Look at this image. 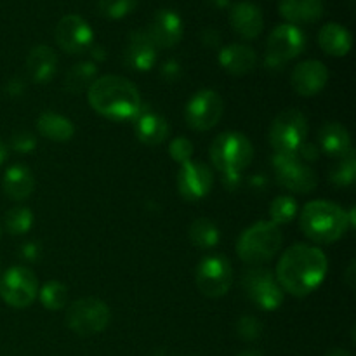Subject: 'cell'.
<instances>
[{
  "label": "cell",
  "instance_id": "obj_27",
  "mask_svg": "<svg viewBox=\"0 0 356 356\" xmlns=\"http://www.w3.org/2000/svg\"><path fill=\"white\" fill-rule=\"evenodd\" d=\"M37 129L42 138L54 143H66L75 134V125L65 115L56 111H44L37 118Z\"/></svg>",
  "mask_w": 356,
  "mask_h": 356
},
{
  "label": "cell",
  "instance_id": "obj_33",
  "mask_svg": "<svg viewBox=\"0 0 356 356\" xmlns=\"http://www.w3.org/2000/svg\"><path fill=\"white\" fill-rule=\"evenodd\" d=\"M3 222H6V229L10 235H24V233L30 232L31 226H33V212L28 207L17 205V207L9 209V211L6 212Z\"/></svg>",
  "mask_w": 356,
  "mask_h": 356
},
{
  "label": "cell",
  "instance_id": "obj_31",
  "mask_svg": "<svg viewBox=\"0 0 356 356\" xmlns=\"http://www.w3.org/2000/svg\"><path fill=\"white\" fill-rule=\"evenodd\" d=\"M298 202L291 195H280L270 204V222L275 226L289 225L298 216Z\"/></svg>",
  "mask_w": 356,
  "mask_h": 356
},
{
  "label": "cell",
  "instance_id": "obj_6",
  "mask_svg": "<svg viewBox=\"0 0 356 356\" xmlns=\"http://www.w3.org/2000/svg\"><path fill=\"white\" fill-rule=\"evenodd\" d=\"M111 312L104 301L97 298H82L66 309V325L76 336L89 337L103 332L110 325Z\"/></svg>",
  "mask_w": 356,
  "mask_h": 356
},
{
  "label": "cell",
  "instance_id": "obj_12",
  "mask_svg": "<svg viewBox=\"0 0 356 356\" xmlns=\"http://www.w3.org/2000/svg\"><path fill=\"white\" fill-rule=\"evenodd\" d=\"M37 296L38 280L30 268L13 266L0 277V298L10 308H28Z\"/></svg>",
  "mask_w": 356,
  "mask_h": 356
},
{
  "label": "cell",
  "instance_id": "obj_15",
  "mask_svg": "<svg viewBox=\"0 0 356 356\" xmlns=\"http://www.w3.org/2000/svg\"><path fill=\"white\" fill-rule=\"evenodd\" d=\"M212 186H214V172L211 167L193 160L181 165L177 174V190L184 200H202L211 193Z\"/></svg>",
  "mask_w": 356,
  "mask_h": 356
},
{
  "label": "cell",
  "instance_id": "obj_17",
  "mask_svg": "<svg viewBox=\"0 0 356 356\" xmlns=\"http://www.w3.org/2000/svg\"><path fill=\"white\" fill-rule=\"evenodd\" d=\"M292 87L299 96L312 97L318 94L329 82V70L322 61L308 59L292 70Z\"/></svg>",
  "mask_w": 356,
  "mask_h": 356
},
{
  "label": "cell",
  "instance_id": "obj_26",
  "mask_svg": "<svg viewBox=\"0 0 356 356\" xmlns=\"http://www.w3.org/2000/svg\"><path fill=\"white\" fill-rule=\"evenodd\" d=\"M318 44L325 54L332 58H343L351 51L353 38H351L350 30L343 24L327 23L318 31Z\"/></svg>",
  "mask_w": 356,
  "mask_h": 356
},
{
  "label": "cell",
  "instance_id": "obj_11",
  "mask_svg": "<svg viewBox=\"0 0 356 356\" xmlns=\"http://www.w3.org/2000/svg\"><path fill=\"white\" fill-rule=\"evenodd\" d=\"M197 287L205 298L218 299L228 294L233 284V268L228 257L221 254H211L205 256L198 263L197 273H195Z\"/></svg>",
  "mask_w": 356,
  "mask_h": 356
},
{
  "label": "cell",
  "instance_id": "obj_18",
  "mask_svg": "<svg viewBox=\"0 0 356 356\" xmlns=\"http://www.w3.org/2000/svg\"><path fill=\"white\" fill-rule=\"evenodd\" d=\"M125 65L136 72H148L156 63V47L146 30H136L129 35L124 51Z\"/></svg>",
  "mask_w": 356,
  "mask_h": 356
},
{
  "label": "cell",
  "instance_id": "obj_42",
  "mask_svg": "<svg viewBox=\"0 0 356 356\" xmlns=\"http://www.w3.org/2000/svg\"><path fill=\"white\" fill-rule=\"evenodd\" d=\"M209 2H211L214 7H219V9H222V7L228 6L229 0H209Z\"/></svg>",
  "mask_w": 356,
  "mask_h": 356
},
{
  "label": "cell",
  "instance_id": "obj_14",
  "mask_svg": "<svg viewBox=\"0 0 356 356\" xmlns=\"http://www.w3.org/2000/svg\"><path fill=\"white\" fill-rule=\"evenodd\" d=\"M56 42L68 54H83L94 44L90 24L79 14H66L56 26Z\"/></svg>",
  "mask_w": 356,
  "mask_h": 356
},
{
  "label": "cell",
  "instance_id": "obj_24",
  "mask_svg": "<svg viewBox=\"0 0 356 356\" xmlns=\"http://www.w3.org/2000/svg\"><path fill=\"white\" fill-rule=\"evenodd\" d=\"M318 143L322 152L332 159H341L353 152L350 132L339 122H329L323 125L318 132Z\"/></svg>",
  "mask_w": 356,
  "mask_h": 356
},
{
  "label": "cell",
  "instance_id": "obj_7",
  "mask_svg": "<svg viewBox=\"0 0 356 356\" xmlns=\"http://www.w3.org/2000/svg\"><path fill=\"white\" fill-rule=\"evenodd\" d=\"M308 138V118L296 108L284 110L270 127V143L277 153L298 155Z\"/></svg>",
  "mask_w": 356,
  "mask_h": 356
},
{
  "label": "cell",
  "instance_id": "obj_16",
  "mask_svg": "<svg viewBox=\"0 0 356 356\" xmlns=\"http://www.w3.org/2000/svg\"><path fill=\"white\" fill-rule=\"evenodd\" d=\"M146 33L152 38L156 49H170L179 44V40L183 38V19L176 10L160 9L152 17V23L146 28Z\"/></svg>",
  "mask_w": 356,
  "mask_h": 356
},
{
  "label": "cell",
  "instance_id": "obj_37",
  "mask_svg": "<svg viewBox=\"0 0 356 356\" xmlns=\"http://www.w3.org/2000/svg\"><path fill=\"white\" fill-rule=\"evenodd\" d=\"M37 146V139L33 134L26 131H19L10 138V148L17 153H30Z\"/></svg>",
  "mask_w": 356,
  "mask_h": 356
},
{
  "label": "cell",
  "instance_id": "obj_8",
  "mask_svg": "<svg viewBox=\"0 0 356 356\" xmlns=\"http://www.w3.org/2000/svg\"><path fill=\"white\" fill-rule=\"evenodd\" d=\"M306 47V35L291 23L278 24L268 37L264 65L268 70H280L289 61L298 58Z\"/></svg>",
  "mask_w": 356,
  "mask_h": 356
},
{
  "label": "cell",
  "instance_id": "obj_45",
  "mask_svg": "<svg viewBox=\"0 0 356 356\" xmlns=\"http://www.w3.org/2000/svg\"><path fill=\"white\" fill-rule=\"evenodd\" d=\"M0 235H2V228H0Z\"/></svg>",
  "mask_w": 356,
  "mask_h": 356
},
{
  "label": "cell",
  "instance_id": "obj_41",
  "mask_svg": "<svg viewBox=\"0 0 356 356\" xmlns=\"http://www.w3.org/2000/svg\"><path fill=\"white\" fill-rule=\"evenodd\" d=\"M6 159H7V146H6V143L0 139V165L6 162Z\"/></svg>",
  "mask_w": 356,
  "mask_h": 356
},
{
  "label": "cell",
  "instance_id": "obj_39",
  "mask_svg": "<svg viewBox=\"0 0 356 356\" xmlns=\"http://www.w3.org/2000/svg\"><path fill=\"white\" fill-rule=\"evenodd\" d=\"M202 40H204V44H207L209 47H216V45H219V40H221V37H219V33L216 30H205L204 33H202Z\"/></svg>",
  "mask_w": 356,
  "mask_h": 356
},
{
  "label": "cell",
  "instance_id": "obj_13",
  "mask_svg": "<svg viewBox=\"0 0 356 356\" xmlns=\"http://www.w3.org/2000/svg\"><path fill=\"white\" fill-rule=\"evenodd\" d=\"M222 111H225V103H222L221 96L216 90L204 89L193 94L191 99L188 101L186 108H184V118L193 131L204 132L211 131L212 127L218 125L222 117Z\"/></svg>",
  "mask_w": 356,
  "mask_h": 356
},
{
  "label": "cell",
  "instance_id": "obj_22",
  "mask_svg": "<svg viewBox=\"0 0 356 356\" xmlns=\"http://www.w3.org/2000/svg\"><path fill=\"white\" fill-rule=\"evenodd\" d=\"M26 72L35 83H47L58 72V56L49 45H35L26 58Z\"/></svg>",
  "mask_w": 356,
  "mask_h": 356
},
{
  "label": "cell",
  "instance_id": "obj_35",
  "mask_svg": "<svg viewBox=\"0 0 356 356\" xmlns=\"http://www.w3.org/2000/svg\"><path fill=\"white\" fill-rule=\"evenodd\" d=\"M263 332V323L256 318L254 315H243L240 316L238 323H236V334L240 339L243 341H256Z\"/></svg>",
  "mask_w": 356,
  "mask_h": 356
},
{
  "label": "cell",
  "instance_id": "obj_30",
  "mask_svg": "<svg viewBox=\"0 0 356 356\" xmlns=\"http://www.w3.org/2000/svg\"><path fill=\"white\" fill-rule=\"evenodd\" d=\"M38 299H40L42 306L51 312H59V309L68 306V291L66 285L61 282H47L42 289H38Z\"/></svg>",
  "mask_w": 356,
  "mask_h": 356
},
{
  "label": "cell",
  "instance_id": "obj_21",
  "mask_svg": "<svg viewBox=\"0 0 356 356\" xmlns=\"http://www.w3.org/2000/svg\"><path fill=\"white\" fill-rule=\"evenodd\" d=\"M136 125L134 131L139 141L148 146H159L169 138V122L156 111H139L138 117L134 118Z\"/></svg>",
  "mask_w": 356,
  "mask_h": 356
},
{
  "label": "cell",
  "instance_id": "obj_23",
  "mask_svg": "<svg viewBox=\"0 0 356 356\" xmlns=\"http://www.w3.org/2000/svg\"><path fill=\"white\" fill-rule=\"evenodd\" d=\"M2 188L3 193L10 200H26L35 190V177L26 165H23V163H14L3 174Z\"/></svg>",
  "mask_w": 356,
  "mask_h": 356
},
{
  "label": "cell",
  "instance_id": "obj_3",
  "mask_svg": "<svg viewBox=\"0 0 356 356\" xmlns=\"http://www.w3.org/2000/svg\"><path fill=\"white\" fill-rule=\"evenodd\" d=\"M299 228L315 243H334L350 229L344 209L329 200H313L302 207Z\"/></svg>",
  "mask_w": 356,
  "mask_h": 356
},
{
  "label": "cell",
  "instance_id": "obj_10",
  "mask_svg": "<svg viewBox=\"0 0 356 356\" xmlns=\"http://www.w3.org/2000/svg\"><path fill=\"white\" fill-rule=\"evenodd\" d=\"M273 172L278 184L292 193H309L318 184L316 172L302 162L298 155H289V153H275L273 156Z\"/></svg>",
  "mask_w": 356,
  "mask_h": 356
},
{
  "label": "cell",
  "instance_id": "obj_43",
  "mask_svg": "<svg viewBox=\"0 0 356 356\" xmlns=\"http://www.w3.org/2000/svg\"><path fill=\"white\" fill-rule=\"evenodd\" d=\"M327 356H351V355L344 350H334V351H330Z\"/></svg>",
  "mask_w": 356,
  "mask_h": 356
},
{
  "label": "cell",
  "instance_id": "obj_4",
  "mask_svg": "<svg viewBox=\"0 0 356 356\" xmlns=\"http://www.w3.org/2000/svg\"><path fill=\"white\" fill-rule=\"evenodd\" d=\"M284 236L278 226L270 221H257L247 229L236 242V254L243 263L250 266H261L273 259L280 250Z\"/></svg>",
  "mask_w": 356,
  "mask_h": 356
},
{
  "label": "cell",
  "instance_id": "obj_25",
  "mask_svg": "<svg viewBox=\"0 0 356 356\" xmlns=\"http://www.w3.org/2000/svg\"><path fill=\"white\" fill-rule=\"evenodd\" d=\"M282 17L291 24H308L315 23L323 16L322 0H280Z\"/></svg>",
  "mask_w": 356,
  "mask_h": 356
},
{
  "label": "cell",
  "instance_id": "obj_20",
  "mask_svg": "<svg viewBox=\"0 0 356 356\" xmlns=\"http://www.w3.org/2000/svg\"><path fill=\"white\" fill-rule=\"evenodd\" d=\"M256 51L245 44H229L219 51V65L229 75H247L256 68Z\"/></svg>",
  "mask_w": 356,
  "mask_h": 356
},
{
  "label": "cell",
  "instance_id": "obj_34",
  "mask_svg": "<svg viewBox=\"0 0 356 356\" xmlns=\"http://www.w3.org/2000/svg\"><path fill=\"white\" fill-rule=\"evenodd\" d=\"M138 0H97L99 13L110 19H120L136 9Z\"/></svg>",
  "mask_w": 356,
  "mask_h": 356
},
{
  "label": "cell",
  "instance_id": "obj_44",
  "mask_svg": "<svg viewBox=\"0 0 356 356\" xmlns=\"http://www.w3.org/2000/svg\"><path fill=\"white\" fill-rule=\"evenodd\" d=\"M238 356H263V355H261L259 351H245V353H242Z\"/></svg>",
  "mask_w": 356,
  "mask_h": 356
},
{
  "label": "cell",
  "instance_id": "obj_36",
  "mask_svg": "<svg viewBox=\"0 0 356 356\" xmlns=\"http://www.w3.org/2000/svg\"><path fill=\"white\" fill-rule=\"evenodd\" d=\"M169 155L170 159L176 160L177 163H186L191 160V155H193V143L190 141L184 136H179V138H174L169 145Z\"/></svg>",
  "mask_w": 356,
  "mask_h": 356
},
{
  "label": "cell",
  "instance_id": "obj_2",
  "mask_svg": "<svg viewBox=\"0 0 356 356\" xmlns=\"http://www.w3.org/2000/svg\"><path fill=\"white\" fill-rule=\"evenodd\" d=\"M90 108L110 120H134L141 111V96L131 80L118 75L97 76L87 89Z\"/></svg>",
  "mask_w": 356,
  "mask_h": 356
},
{
  "label": "cell",
  "instance_id": "obj_38",
  "mask_svg": "<svg viewBox=\"0 0 356 356\" xmlns=\"http://www.w3.org/2000/svg\"><path fill=\"white\" fill-rule=\"evenodd\" d=\"M179 72H181V68H179V65H177L176 61H167L165 65H163V68H162V75L165 76L167 80L177 79Z\"/></svg>",
  "mask_w": 356,
  "mask_h": 356
},
{
  "label": "cell",
  "instance_id": "obj_29",
  "mask_svg": "<svg viewBox=\"0 0 356 356\" xmlns=\"http://www.w3.org/2000/svg\"><path fill=\"white\" fill-rule=\"evenodd\" d=\"M97 79V68L94 63L82 61L73 65L68 70L65 79V89L70 94H80L92 86L94 80Z\"/></svg>",
  "mask_w": 356,
  "mask_h": 356
},
{
  "label": "cell",
  "instance_id": "obj_28",
  "mask_svg": "<svg viewBox=\"0 0 356 356\" xmlns=\"http://www.w3.org/2000/svg\"><path fill=\"white\" fill-rule=\"evenodd\" d=\"M188 235H190L191 243L200 250L214 249L219 243V240H221V232H219V228L207 218L195 219V221L191 222L190 229H188Z\"/></svg>",
  "mask_w": 356,
  "mask_h": 356
},
{
  "label": "cell",
  "instance_id": "obj_9",
  "mask_svg": "<svg viewBox=\"0 0 356 356\" xmlns=\"http://www.w3.org/2000/svg\"><path fill=\"white\" fill-rule=\"evenodd\" d=\"M242 287L247 298L263 312H275L284 302V294L280 284L277 282L273 271L266 268H250L243 273Z\"/></svg>",
  "mask_w": 356,
  "mask_h": 356
},
{
  "label": "cell",
  "instance_id": "obj_40",
  "mask_svg": "<svg viewBox=\"0 0 356 356\" xmlns=\"http://www.w3.org/2000/svg\"><path fill=\"white\" fill-rule=\"evenodd\" d=\"M353 273H355V264H351V266L348 268V277H346L348 285H350L351 289L355 287V277H353Z\"/></svg>",
  "mask_w": 356,
  "mask_h": 356
},
{
  "label": "cell",
  "instance_id": "obj_32",
  "mask_svg": "<svg viewBox=\"0 0 356 356\" xmlns=\"http://www.w3.org/2000/svg\"><path fill=\"white\" fill-rule=\"evenodd\" d=\"M356 177V159L355 153L350 152L348 155L337 159V163L329 170V181L334 186H351Z\"/></svg>",
  "mask_w": 356,
  "mask_h": 356
},
{
  "label": "cell",
  "instance_id": "obj_19",
  "mask_svg": "<svg viewBox=\"0 0 356 356\" xmlns=\"http://www.w3.org/2000/svg\"><path fill=\"white\" fill-rule=\"evenodd\" d=\"M229 24L240 37L252 40L263 31V10L249 0L233 3L229 9Z\"/></svg>",
  "mask_w": 356,
  "mask_h": 356
},
{
  "label": "cell",
  "instance_id": "obj_5",
  "mask_svg": "<svg viewBox=\"0 0 356 356\" xmlns=\"http://www.w3.org/2000/svg\"><path fill=\"white\" fill-rule=\"evenodd\" d=\"M254 159V148L249 138L240 132H222L212 141V165L222 176H240Z\"/></svg>",
  "mask_w": 356,
  "mask_h": 356
},
{
  "label": "cell",
  "instance_id": "obj_1",
  "mask_svg": "<svg viewBox=\"0 0 356 356\" xmlns=\"http://www.w3.org/2000/svg\"><path fill=\"white\" fill-rule=\"evenodd\" d=\"M329 261L323 250L309 243L289 247L277 264L275 277L282 291L294 298H306L325 280Z\"/></svg>",
  "mask_w": 356,
  "mask_h": 356
}]
</instances>
